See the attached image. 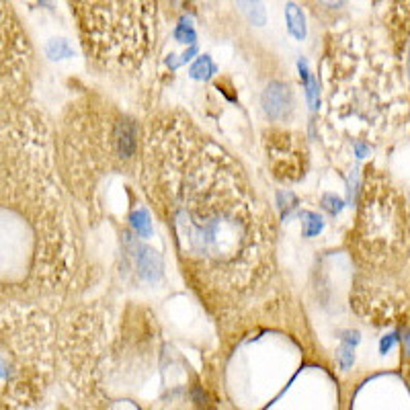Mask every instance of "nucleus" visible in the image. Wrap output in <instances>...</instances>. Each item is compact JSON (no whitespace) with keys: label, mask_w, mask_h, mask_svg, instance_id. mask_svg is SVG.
I'll list each match as a JSON object with an SVG mask.
<instances>
[{"label":"nucleus","mask_w":410,"mask_h":410,"mask_svg":"<svg viewBox=\"0 0 410 410\" xmlns=\"http://www.w3.org/2000/svg\"><path fill=\"white\" fill-rule=\"evenodd\" d=\"M45 56L50 59H54V62L68 59L74 56V50H72V45L66 40H50L47 45H45Z\"/></svg>","instance_id":"f8f14e48"},{"label":"nucleus","mask_w":410,"mask_h":410,"mask_svg":"<svg viewBox=\"0 0 410 410\" xmlns=\"http://www.w3.org/2000/svg\"><path fill=\"white\" fill-rule=\"evenodd\" d=\"M130 224H132V228H134V232H136L139 238H150L152 236V217L148 214V210L146 207H137L132 212L130 215Z\"/></svg>","instance_id":"9b49d317"},{"label":"nucleus","mask_w":410,"mask_h":410,"mask_svg":"<svg viewBox=\"0 0 410 410\" xmlns=\"http://www.w3.org/2000/svg\"><path fill=\"white\" fill-rule=\"evenodd\" d=\"M320 4H324V6H329V8H338L345 0H318Z\"/></svg>","instance_id":"a211bd4d"},{"label":"nucleus","mask_w":410,"mask_h":410,"mask_svg":"<svg viewBox=\"0 0 410 410\" xmlns=\"http://www.w3.org/2000/svg\"><path fill=\"white\" fill-rule=\"evenodd\" d=\"M127 246L134 253L139 277L150 281V283H156L160 279V273H162V261H160L156 251H152V249H148L139 242H134V240H127Z\"/></svg>","instance_id":"39448f33"},{"label":"nucleus","mask_w":410,"mask_h":410,"mask_svg":"<svg viewBox=\"0 0 410 410\" xmlns=\"http://www.w3.org/2000/svg\"><path fill=\"white\" fill-rule=\"evenodd\" d=\"M392 29L398 52H406L410 47V0H390Z\"/></svg>","instance_id":"423d86ee"},{"label":"nucleus","mask_w":410,"mask_h":410,"mask_svg":"<svg viewBox=\"0 0 410 410\" xmlns=\"http://www.w3.org/2000/svg\"><path fill=\"white\" fill-rule=\"evenodd\" d=\"M212 74H215V66L210 56H201L197 58L191 68H189V76L195 80H207L212 79Z\"/></svg>","instance_id":"ddd939ff"},{"label":"nucleus","mask_w":410,"mask_h":410,"mask_svg":"<svg viewBox=\"0 0 410 410\" xmlns=\"http://www.w3.org/2000/svg\"><path fill=\"white\" fill-rule=\"evenodd\" d=\"M240 13L249 19V23H253L256 27L267 23V13H265V4L263 0H236Z\"/></svg>","instance_id":"1a4fd4ad"},{"label":"nucleus","mask_w":410,"mask_h":410,"mask_svg":"<svg viewBox=\"0 0 410 410\" xmlns=\"http://www.w3.org/2000/svg\"><path fill=\"white\" fill-rule=\"evenodd\" d=\"M285 23H287V31L292 33L295 40H306V35H308L306 17H304L302 8H300L295 2H287V4H285Z\"/></svg>","instance_id":"0eeeda50"},{"label":"nucleus","mask_w":410,"mask_h":410,"mask_svg":"<svg viewBox=\"0 0 410 410\" xmlns=\"http://www.w3.org/2000/svg\"><path fill=\"white\" fill-rule=\"evenodd\" d=\"M175 40L178 43H185V45H193L195 43L197 33L195 29H193V25H191V21L187 19V17L175 27Z\"/></svg>","instance_id":"2eb2a0df"},{"label":"nucleus","mask_w":410,"mask_h":410,"mask_svg":"<svg viewBox=\"0 0 410 410\" xmlns=\"http://www.w3.org/2000/svg\"><path fill=\"white\" fill-rule=\"evenodd\" d=\"M89 56L111 68H134L154 45L158 0H70Z\"/></svg>","instance_id":"f03ea898"},{"label":"nucleus","mask_w":410,"mask_h":410,"mask_svg":"<svg viewBox=\"0 0 410 410\" xmlns=\"http://www.w3.org/2000/svg\"><path fill=\"white\" fill-rule=\"evenodd\" d=\"M353 238L359 261L380 277L396 279L410 267V205L382 173L368 171Z\"/></svg>","instance_id":"7ed1b4c3"},{"label":"nucleus","mask_w":410,"mask_h":410,"mask_svg":"<svg viewBox=\"0 0 410 410\" xmlns=\"http://www.w3.org/2000/svg\"><path fill=\"white\" fill-rule=\"evenodd\" d=\"M302 220H304V236L306 238L318 236L322 232V228H324V220L318 214H314V212H304Z\"/></svg>","instance_id":"4468645a"},{"label":"nucleus","mask_w":410,"mask_h":410,"mask_svg":"<svg viewBox=\"0 0 410 410\" xmlns=\"http://www.w3.org/2000/svg\"><path fill=\"white\" fill-rule=\"evenodd\" d=\"M322 207L329 212L331 215H338L343 212V207H345V203L338 199L336 195H332V193H326V195H322Z\"/></svg>","instance_id":"dca6fc26"},{"label":"nucleus","mask_w":410,"mask_h":410,"mask_svg":"<svg viewBox=\"0 0 410 410\" xmlns=\"http://www.w3.org/2000/svg\"><path fill=\"white\" fill-rule=\"evenodd\" d=\"M297 68H300V74H302V80H304V86H306V98H308V103H310V107H312L314 111L320 107V84L316 82L312 74H310V70H308V64H306V59L302 58L297 62Z\"/></svg>","instance_id":"6e6552de"},{"label":"nucleus","mask_w":410,"mask_h":410,"mask_svg":"<svg viewBox=\"0 0 410 410\" xmlns=\"http://www.w3.org/2000/svg\"><path fill=\"white\" fill-rule=\"evenodd\" d=\"M144 189L176 254L207 297L238 304L271 273L273 220L240 166L183 119H160L144 146Z\"/></svg>","instance_id":"f257e3e1"},{"label":"nucleus","mask_w":410,"mask_h":410,"mask_svg":"<svg viewBox=\"0 0 410 410\" xmlns=\"http://www.w3.org/2000/svg\"><path fill=\"white\" fill-rule=\"evenodd\" d=\"M261 105L263 111L267 113V118L273 121H285L292 115L293 111V93L290 89V84L275 80L271 82L261 97Z\"/></svg>","instance_id":"20e7f679"},{"label":"nucleus","mask_w":410,"mask_h":410,"mask_svg":"<svg viewBox=\"0 0 410 410\" xmlns=\"http://www.w3.org/2000/svg\"><path fill=\"white\" fill-rule=\"evenodd\" d=\"M359 345V332L351 331L347 332L345 336H343V345H341V349H338V365L343 368V370H349L353 365V361H355V347Z\"/></svg>","instance_id":"9d476101"},{"label":"nucleus","mask_w":410,"mask_h":410,"mask_svg":"<svg viewBox=\"0 0 410 410\" xmlns=\"http://www.w3.org/2000/svg\"><path fill=\"white\" fill-rule=\"evenodd\" d=\"M396 338H398V334H396V332H394V334H388V336H384V338H382V343H380V351L386 355V353L392 349V345L396 343Z\"/></svg>","instance_id":"f3484780"}]
</instances>
